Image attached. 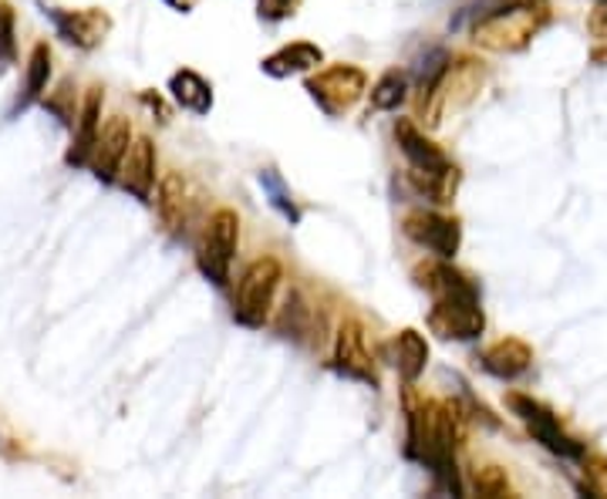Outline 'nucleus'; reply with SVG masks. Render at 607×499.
<instances>
[{
    "mask_svg": "<svg viewBox=\"0 0 607 499\" xmlns=\"http://www.w3.org/2000/svg\"><path fill=\"white\" fill-rule=\"evenodd\" d=\"M415 277L436 297V304L429 310L432 334H439L442 341H473L483 334L486 317L480 307V291L465 281L449 260L423 266Z\"/></svg>",
    "mask_w": 607,
    "mask_h": 499,
    "instance_id": "1",
    "label": "nucleus"
},
{
    "mask_svg": "<svg viewBox=\"0 0 607 499\" xmlns=\"http://www.w3.org/2000/svg\"><path fill=\"white\" fill-rule=\"evenodd\" d=\"M405 452L412 460L426 463L436 476V483L462 496V483L456 473V416L439 401H423V405H408V445Z\"/></svg>",
    "mask_w": 607,
    "mask_h": 499,
    "instance_id": "2",
    "label": "nucleus"
},
{
    "mask_svg": "<svg viewBox=\"0 0 607 499\" xmlns=\"http://www.w3.org/2000/svg\"><path fill=\"white\" fill-rule=\"evenodd\" d=\"M543 21H547V0H509V4L486 14L473 27V37L486 52H499V55L524 52L533 41V34L543 27Z\"/></svg>",
    "mask_w": 607,
    "mask_h": 499,
    "instance_id": "3",
    "label": "nucleus"
},
{
    "mask_svg": "<svg viewBox=\"0 0 607 499\" xmlns=\"http://www.w3.org/2000/svg\"><path fill=\"white\" fill-rule=\"evenodd\" d=\"M280 281H284V266H280L273 257L254 260L237 284V297H233V321L250 328V331L263 328V321L270 317V307H273V297L280 291Z\"/></svg>",
    "mask_w": 607,
    "mask_h": 499,
    "instance_id": "4",
    "label": "nucleus"
},
{
    "mask_svg": "<svg viewBox=\"0 0 607 499\" xmlns=\"http://www.w3.org/2000/svg\"><path fill=\"white\" fill-rule=\"evenodd\" d=\"M483 81H486V68H483V65H476V61H470V58H462L459 65L449 61V68H446V75L439 78V84L423 99V115H426V122H429V125H439L442 115H446L449 109L456 112V109H462L465 102H473L476 92L483 88Z\"/></svg>",
    "mask_w": 607,
    "mask_h": 499,
    "instance_id": "5",
    "label": "nucleus"
},
{
    "mask_svg": "<svg viewBox=\"0 0 607 499\" xmlns=\"http://www.w3.org/2000/svg\"><path fill=\"white\" fill-rule=\"evenodd\" d=\"M237 243H240V216L233 209H216L210 216V226L200 243V257H196L203 277L213 281L216 287L229 284V263H233V253H237Z\"/></svg>",
    "mask_w": 607,
    "mask_h": 499,
    "instance_id": "6",
    "label": "nucleus"
},
{
    "mask_svg": "<svg viewBox=\"0 0 607 499\" xmlns=\"http://www.w3.org/2000/svg\"><path fill=\"white\" fill-rule=\"evenodd\" d=\"M307 92L324 115L338 118L361 102V95L368 92V78L355 65H331L307 81Z\"/></svg>",
    "mask_w": 607,
    "mask_h": 499,
    "instance_id": "7",
    "label": "nucleus"
},
{
    "mask_svg": "<svg viewBox=\"0 0 607 499\" xmlns=\"http://www.w3.org/2000/svg\"><path fill=\"white\" fill-rule=\"evenodd\" d=\"M509 408L517 412V419L530 429V435L537 439V442H543L550 452H557V456H564V460H584L587 452H584V445L577 442V439H571L564 429H560V419L550 412L547 405H540V401H533V398H527V395H513L509 398Z\"/></svg>",
    "mask_w": 607,
    "mask_h": 499,
    "instance_id": "8",
    "label": "nucleus"
},
{
    "mask_svg": "<svg viewBox=\"0 0 607 499\" xmlns=\"http://www.w3.org/2000/svg\"><path fill=\"white\" fill-rule=\"evenodd\" d=\"M405 237L423 250L436 253L439 260H452L462 243V230L456 219H446L439 213H412L405 216Z\"/></svg>",
    "mask_w": 607,
    "mask_h": 499,
    "instance_id": "9",
    "label": "nucleus"
},
{
    "mask_svg": "<svg viewBox=\"0 0 607 499\" xmlns=\"http://www.w3.org/2000/svg\"><path fill=\"white\" fill-rule=\"evenodd\" d=\"M335 368L355 382H364L375 388L379 385V372H375V358L368 351V341H364V328L358 321H345L338 328V338H335Z\"/></svg>",
    "mask_w": 607,
    "mask_h": 499,
    "instance_id": "10",
    "label": "nucleus"
},
{
    "mask_svg": "<svg viewBox=\"0 0 607 499\" xmlns=\"http://www.w3.org/2000/svg\"><path fill=\"white\" fill-rule=\"evenodd\" d=\"M119 183L135 200L153 203V190H156V149H153L149 139H132V146L125 152V162L119 169Z\"/></svg>",
    "mask_w": 607,
    "mask_h": 499,
    "instance_id": "11",
    "label": "nucleus"
},
{
    "mask_svg": "<svg viewBox=\"0 0 607 499\" xmlns=\"http://www.w3.org/2000/svg\"><path fill=\"white\" fill-rule=\"evenodd\" d=\"M132 146V128L122 115H115L102 132H99V143H95V152H91V172H95V179H102V183H112V179L119 175L122 162H125V152Z\"/></svg>",
    "mask_w": 607,
    "mask_h": 499,
    "instance_id": "12",
    "label": "nucleus"
},
{
    "mask_svg": "<svg viewBox=\"0 0 607 499\" xmlns=\"http://www.w3.org/2000/svg\"><path fill=\"white\" fill-rule=\"evenodd\" d=\"M99 132H102V92L99 88H91L81 112H78V132H75V143L68 149V166H88L91 162Z\"/></svg>",
    "mask_w": 607,
    "mask_h": 499,
    "instance_id": "13",
    "label": "nucleus"
},
{
    "mask_svg": "<svg viewBox=\"0 0 607 499\" xmlns=\"http://www.w3.org/2000/svg\"><path fill=\"white\" fill-rule=\"evenodd\" d=\"M395 139H398V149L405 152V159L415 169H426V172H446V169H452V162L446 159V152L432 139H426V135L418 132L412 122L402 118L395 125Z\"/></svg>",
    "mask_w": 607,
    "mask_h": 499,
    "instance_id": "14",
    "label": "nucleus"
},
{
    "mask_svg": "<svg viewBox=\"0 0 607 499\" xmlns=\"http://www.w3.org/2000/svg\"><path fill=\"white\" fill-rule=\"evenodd\" d=\"M533 365V351L530 344H524L520 338H506V341H496L486 354H483V368L503 382H513L527 375V368Z\"/></svg>",
    "mask_w": 607,
    "mask_h": 499,
    "instance_id": "15",
    "label": "nucleus"
},
{
    "mask_svg": "<svg viewBox=\"0 0 607 499\" xmlns=\"http://www.w3.org/2000/svg\"><path fill=\"white\" fill-rule=\"evenodd\" d=\"M324 61V52L317 44H307V41H297V44H288V48L273 52L270 58H263V71L273 75V78H291V75H304L311 68H317Z\"/></svg>",
    "mask_w": 607,
    "mask_h": 499,
    "instance_id": "16",
    "label": "nucleus"
},
{
    "mask_svg": "<svg viewBox=\"0 0 607 499\" xmlns=\"http://www.w3.org/2000/svg\"><path fill=\"white\" fill-rule=\"evenodd\" d=\"M156 209H159V219L162 226L179 237L186 230V219H190V200H186V183H182V175L169 172L162 179V186H159V200H156Z\"/></svg>",
    "mask_w": 607,
    "mask_h": 499,
    "instance_id": "17",
    "label": "nucleus"
},
{
    "mask_svg": "<svg viewBox=\"0 0 607 499\" xmlns=\"http://www.w3.org/2000/svg\"><path fill=\"white\" fill-rule=\"evenodd\" d=\"M52 18H55L61 37L78 44V48H91V44H99V37L109 31V18L102 11H75V14L52 11Z\"/></svg>",
    "mask_w": 607,
    "mask_h": 499,
    "instance_id": "18",
    "label": "nucleus"
},
{
    "mask_svg": "<svg viewBox=\"0 0 607 499\" xmlns=\"http://www.w3.org/2000/svg\"><path fill=\"white\" fill-rule=\"evenodd\" d=\"M169 88H172V99H176L186 112H193V115H210V109H213V88H210L206 78H200V75L190 71V68H182V71L172 75Z\"/></svg>",
    "mask_w": 607,
    "mask_h": 499,
    "instance_id": "19",
    "label": "nucleus"
},
{
    "mask_svg": "<svg viewBox=\"0 0 607 499\" xmlns=\"http://www.w3.org/2000/svg\"><path fill=\"white\" fill-rule=\"evenodd\" d=\"M426 365H429V344H426V338L418 334V331H412V328H405L395 338V368H398V375L412 385V382L423 378Z\"/></svg>",
    "mask_w": 607,
    "mask_h": 499,
    "instance_id": "20",
    "label": "nucleus"
},
{
    "mask_svg": "<svg viewBox=\"0 0 607 499\" xmlns=\"http://www.w3.org/2000/svg\"><path fill=\"white\" fill-rule=\"evenodd\" d=\"M48 75H52V52L48 44H34V52L27 58V81H24V95H21V109L31 105L34 99H41V92L48 88Z\"/></svg>",
    "mask_w": 607,
    "mask_h": 499,
    "instance_id": "21",
    "label": "nucleus"
},
{
    "mask_svg": "<svg viewBox=\"0 0 607 499\" xmlns=\"http://www.w3.org/2000/svg\"><path fill=\"white\" fill-rule=\"evenodd\" d=\"M260 190H263V196L270 200V206L280 213V216H288L291 223H301V209H297V203H294V196H291V190H288V183H284V175H280L277 169H260Z\"/></svg>",
    "mask_w": 607,
    "mask_h": 499,
    "instance_id": "22",
    "label": "nucleus"
},
{
    "mask_svg": "<svg viewBox=\"0 0 607 499\" xmlns=\"http://www.w3.org/2000/svg\"><path fill=\"white\" fill-rule=\"evenodd\" d=\"M408 95V78L398 75V71H389L375 88H371V105L379 112H395Z\"/></svg>",
    "mask_w": 607,
    "mask_h": 499,
    "instance_id": "23",
    "label": "nucleus"
},
{
    "mask_svg": "<svg viewBox=\"0 0 607 499\" xmlns=\"http://www.w3.org/2000/svg\"><path fill=\"white\" fill-rule=\"evenodd\" d=\"M584 492L604 499L607 496V460L604 456H584Z\"/></svg>",
    "mask_w": 607,
    "mask_h": 499,
    "instance_id": "24",
    "label": "nucleus"
},
{
    "mask_svg": "<svg viewBox=\"0 0 607 499\" xmlns=\"http://www.w3.org/2000/svg\"><path fill=\"white\" fill-rule=\"evenodd\" d=\"M476 492H480V496H509L506 473H503L499 466H483V469H476Z\"/></svg>",
    "mask_w": 607,
    "mask_h": 499,
    "instance_id": "25",
    "label": "nucleus"
},
{
    "mask_svg": "<svg viewBox=\"0 0 607 499\" xmlns=\"http://www.w3.org/2000/svg\"><path fill=\"white\" fill-rule=\"evenodd\" d=\"M301 0H260V18L263 21H284L297 11Z\"/></svg>",
    "mask_w": 607,
    "mask_h": 499,
    "instance_id": "26",
    "label": "nucleus"
},
{
    "mask_svg": "<svg viewBox=\"0 0 607 499\" xmlns=\"http://www.w3.org/2000/svg\"><path fill=\"white\" fill-rule=\"evenodd\" d=\"M14 55V14L11 8H0V58Z\"/></svg>",
    "mask_w": 607,
    "mask_h": 499,
    "instance_id": "27",
    "label": "nucleus"
},
{
    "mask_svg": "<svg viewBox=\"0 0 607 499\" xmlns=\"http://www.w3.org/2000/svg\"><path fill=\"white\" fill-rule=\"evenodd\" d=\"M591 31L607 41V0H597V8L591 14Z\"/></svg>",
    "mask_w": 607,
    "mask_h": 499,
    "instance_id": "28",
    "label": "nucleus"
},
{
    "mask_svg": "<svg viewBox=\"0 0 607 499\" xmlns=\"http://www.w3.org/2000/svg\"><path fill=\"white\" fill-rule=\"evenodd\" d=\"M169 4H172L176 11H182V14H186V11H193V8H196V0H169Z\"/></svg>",
    "mask_w": 607,
    "mask_h": 499,
    "instance_id": "29",
    "label": "nucleus"
}]
</instances>
